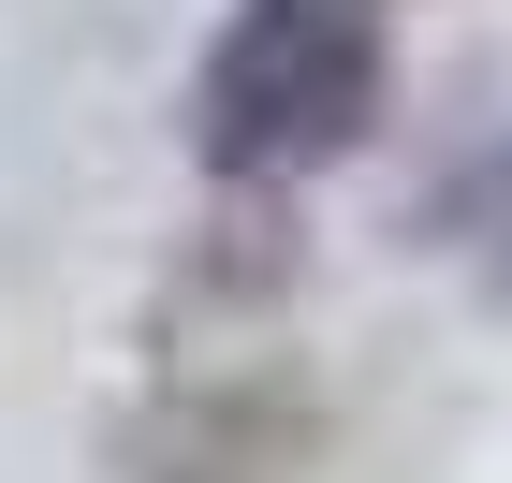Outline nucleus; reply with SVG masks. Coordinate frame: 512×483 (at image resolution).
I'll list each match as a JSON object with an SVG mask.
<instances>
[{
    "instance_id": "obj_1",
    "label": "nucleus",
    "mask_w": 512,
    "mask_h": 483,
    "mask_svg": "<svg viewBox=\"0 0 512 483\" xmlns=\"http://www.w3.org/2000/svg\"><path fill=\"white\" fill-rule=\"evenodd\" d=\"M395 103V0H235L191 74V147L235 191H293L352 161Z\"/></svg>"
},
{
    "instance_id": "obj_2",
    "label": "nucleus",
    "mask_w": 512,
    "mask_h": 483,
    "mask_svg": "<svg viewBox=\"0 0 512 483\" xmlns=\"http://www.w3.org/2000/svg\"><path fill=\"white\" fill-rule=\"evenodd\" d=\"M425 235L454 249L483 293H512V132L469 161V176H439V191H425Z\"/></svg>"
}]
</instances>
